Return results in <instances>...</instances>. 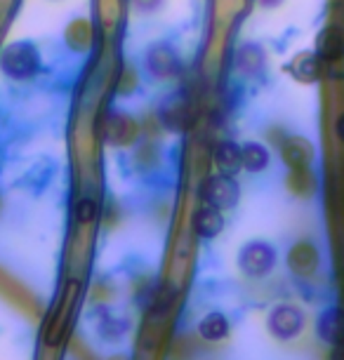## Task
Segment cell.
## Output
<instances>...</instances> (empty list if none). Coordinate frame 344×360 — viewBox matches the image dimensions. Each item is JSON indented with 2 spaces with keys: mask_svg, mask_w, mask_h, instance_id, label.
Wrapping results in <instances>:
<instances>
[{
  "mask_svg": "<svg viewBox=\"0 0 344 360\" xmlns=\"http://www.w3.org/2000/svg\"><path fill=\"white\" fill-rule=\"evenodd\" d=\"M229 321L224 314H219V311H212V314H205L200 318L198 323V335L205 339V342L210 344H217V342H224L229 337Z\"/></svg>",
  "mask_w": 344,
  "mask_h": 360,
  "instance_id": "cell-8",
  "label": "cell"
},
{
  "mask_svg": "<svg viewBox=\"0 0 344 360\" xmlns=\"http://www.w3.org/2000/svg\"><path fill=\"white\" fill-rule=\"evenodd\" d=\"M198 195L203 200V205H210L215 210H231L238 205L241 188L234 181V176L227 174H212L203 179V184L198 188Z\"/></svg>",
  "mask_w": 344,
  "mask_h": 360,
  "instance_id": "cell-2",
  "label": "cell"
},
{
  "mask_svg": "<svg viewBox=\"0 0 344 360\" xmlns=\"http://www.w3.org/2000/svg\"><path fill=\"white\" fill-rule=\"evenodd\" d=\"M267 328L281 342L298 339L302 330H305V314L298 307H293V304H279V307L269 311Z\"/></svg>",
  "mask_w": 344,
  "mask_h": 360,
  "instance_id": "cell-4",
  "label": "cell"
},
{
  "mask_svg": "<svg viewBox=\"0 0 344 360\" xmlns=\"http://www.w3.org/2000/svg\"><path fill=\"white\" fill-rule=\"evenodd\" d=\"M337 137L344 141V115H340V118H337Z\"/></svg>",
  "mask_w": 344,
  "mask_h": 360,
  "instance_id": "cell-12",
  "label": "cell"
},
{
  "mask_svg": "<svg viewBox=\"0 0 344 360\" xmlns=\"http://www.w3.org/2000/svg\"><path fill=\"white\" fill-rule=\"evenodd\" d=\"M0 69L5 71V76L15 78V80H26L31 76H36L40 71V59L36 47L29 43H15L0 57Z\"/></svg>",
  "mask_w": 344,
  "mask_h": 360,
  "instance_id": "cell-3",
  "label": "cell"
},
{
  "mask_svg": "<svg viewBox=\"0 0 344 360\" xmlns=\"http://www.w3.org/2000/svg\"><path fill=\"white\" fill-rule=\"evenodd\" d=\"M215 165H217L219 174L234 176L238 169H243V158H241V146L234 141H222L215 148Z\"/></svg>",
  "mask_w": 344,
  "mask_h": 360,
  "instance_id": "cell-7",
  "label": "cell"
},
{
  "mask_svg": "<svg viewBox=\"0 0 344 360\" xmlns=\"http://www.w3.org/2000/svg\"><path fill=\"white\" fill-rule=\"evenodd\" d=\"M241 158H243V167L248 172H262V169L269 167V151L257 141H248V144L241 146Z\"/></svg>",
  "mask_w": 344,
  "mask_h": 360,
  "instance_id": "cell-9",
  "label": "cell"
},
{
  "mask_svg": "<svg viewBox=\"0 0 344 360\" xmlns=\"http://www.w3.org/2000/svg\"><path fill=\"white\" fill-rule=\"evenodd\" d=\"M94 217H97V205H94L92 200H80L78 205H76V219L80 224H90Z\"/></svg>",
  "mask_w": 344,
  "mask_h": 360,
  "instance_id": "cell-11",
  "label": "cell"
},
{
  "mask_svg": "<svg viewBox=\"0 0 344 360\" xmlns=\"http://www.w3.org/2000/svg\"><path fill=\"white\" fill-rule=\"evenodd\" d=\"M125 330H127V323L118 321V318H109L106 323L99 325V332H102L106 339H120L125 335Z\"/></svg>",
  "mask_w": 344,
  "mask_h": 360,
  "instance_id": "cell-10",
  "label": "cell"
},
{
  "mask_svg": "<svg viewBox=\"0 0 344 360\" xmlns=\"http://www.w3.org/2000/svg\"><path fill=\"white\" fill-rule=\"evenodd\" d=\"M316 335H319L321 342H326L330 346L342 344L344 342V311L337 307L321 311L319 321H316Z\"/></svg>",
  "mask_w": 344,
  "mask_h": 360,
  "instance_id": "cell-5",
  "label": "cell"
},
{
  "mask_svg": "<svg viewBox=\"0 0 344 360\" xmlns=\"http://www.w3.org/2000/svg\"><path fill=\"white\" fill-rule=\"evenodd\" d=\"M191 226L198 238L212 240V238H217L222 233V229H224V217H222L219 210H215L210 205H200V207H196Z\"/></svg>",
  "mask_w": 344,
  "mask_h": 360,
  "instance_id": "cell-6",
  "label": "cell"
},
{
  "mask_svg": "<svg viewBox=\"0 0 344 360\" xmlns=\"http://www.w3.org/2000/svg\"><path fill=\"white\" fill-rule=\"evenodd\" d=\"M276 262H279V255H276V248L269 245L265 240H253L246 243L238 252V269L243 276L248 278H265L274 271Z\"/></svg>",
  "mask_w": 344,
  "mask_h": 360,
  "instance_id": "cell-1",
  "label": "cell"
}]
</instances>
